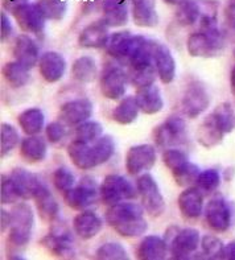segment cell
I'll return each instance as SVG.
<instances>
[{"instance_id":"obj_37","label":"cell","mask_w":235,"mask_h":260,"mask_svg":"<svg viewBox=\"0 0 235 260\" xmlns=\"http://www.w3.org/2000/svg\"><path fill=\"white\" fill-rule=\"evenodd\" d=\"M3 77L6 82L14 87V89H20L25 86L29 81V73L27 68L14 61V62H7L3 68Z\"/></svg>"},{"instance_id":"obj_20","label":"cell","mask_w":235,"mask_h":260,"mask_svg":"<svg viewBox=\"0 0 235 260\" xmlns=\"http://www.w3.org/2000/svg\"><path fill=\"white\" fill-rule=\"evenodd\" d=\"M39 72L48 83L58 82L66 72V61L57 52H45L39 61Z\"/></svg>"},{"instance_id":"obj_33","label":"cell","mask_w":235,"mask_h":260,"mask_svg":"<svg viewBox=\"0 0 235 260\" xmlns=\"http://www.w3.org/2000/svg\"><path fill=\"white\" fill-rule=\"evenodd\" d=\"M202 15V0H179L176 4V21L181 26L198 23Z\"/></svg>"},{"instance_id":"obj_2","label":"cell","mask_w":235,"mask_h":260,"mask_svg":"<svg viewBox=\"0 0 235 260\" xmlns=\"http://www.w3.org/2000/svg\"><path fill=\"white\" fill-rule=\"evenodd\" d=\"M226 44L223 32L218 29V26L208 28V29H198L192 33L186 41V49L192 57H201V58H212L219 56Z\"/></svg>"},{"instance_id":"obj_18","label":"cell","mask_w":235,"mask_h":260,"mask_svg":"<svg viewBox=\"0 0 235 260\" xmlns=\"http://www.w3.org/2000/svg\"><path fill=\"white\" fill-rule=\"evenodd\" d=\"M14 56L17 62L30 70L40 61V49L36 41L30 36L23 33L19 35L14 44Z\"/></svg>"},{"instance_id":"obj_41","label":"cell","mask_w":235,"mask_h":260,"mask_svg":"<svg viewBox=\"0 0 235 260\" xmlns=\"http://www.w3.org/2000/svg\"><path fill=\"white\" fill-rule=\"evenodd\" d=\"M20 142L19 132L14 125L3 123L0 128V153L2 157L8 155L12 149H15Z\"/></svg>"},{"instance_id":"obj_27","label":"cell","mask_w":235,"mask_h":260,"mask_svg":"<svg viewBox=\"0 0 235 260\" xmlns=\"http://www.w3.org/2000/svg\"><path fill=\"white\" fill-rule=\"evenodd\" d=\"M225 132L222 131L219 124L215 120L213 114H209L204 122L199 124L198 129H197V142L206 149L214 148L225 138Z\"/></svg>"},{"instance_id":"obj_59","label":"cell","mask_w":235,"mask_h":260,"mask_svg":"<svg viewBox=\"0 0 235 260\" xmlns=\"http://www.w3.org/2000/svg\"><path fill=\"white\" fill-rule=\"evenodd\" d=\"M228 3H235V0H228Z\"/></svg>"},{"instance_id":"obj_32","label":"cell","mask_w":235,"mask_h":260,"mask_svg":"<svg viewBox=\"0 0 235 260\" xmlns=\"http://www.w3.org/2000/svg\"><path fill=\"white\" fill-rule=\"evenodd\" d=\"M47 140L40 135L27 136L21 140L20 155L27 162H41L47 157Z\"/></svg>"},{"instance_id":"obj_38","label":"cell","mask_w":235,"mask_h":260,"mask_svg":"<svg viewBox=\"0 0 235 260\" xmlns=\"http://www.w3.org/2000/svg\"><path fill=\"white\" fill-rule=\"evenodd\" d=\"M215 120L225 132L226 135L235 129V110L230 102H223L218 105L212 112Z\"/></svg>"},{"instance_id":"obj_28","label":"cell","mask_w":235,"mask_h":260,"mask_svg":"<svg viewBox=\"0 0 235 260\" xmlns=\"http://www.w3.org/2000/svg\"><path fill=\"white\" fill-rule=\"evenodd\" d=\"M136 102L139 106L140 111L146 115H153L157 114L164 107V101H162L161 92L155 83L151 86H146L142 89H138L136 91Z\"/></svg>"},{"instance_id":"obj_42","label":"cell","mask_w":235,"mask_h":260,"mask_svg":"<svg viewBox=\"0 0 235 260\" xmlns=\"http://www.w3.org/2000/svg\"><path fill=\"white\" fill-rule=\"evenodd\" d=\"M221 184V175L217 169H206L201 172L195 181V186L204 193V194H212L218 189Z\"/></svg>"},{"instance_id":"obj_53","label":"cell","mask_w":235,"mask_h":260,"mask_svg":"<svg viewBox=\"0 0 235 260\" xmlns=\"http://www.w3.org/2000/svg\"><path fill=\"white\" fill-rule=\"evenodd\" d=\"M0 26H2V41H6L11 37V35L14 33V28H12V24L10 21V17L6 15V12H2V16H0Z\"/></svg>"},{"instance_id":"obj_30","label":"cell","mask_w":235,"mask_h":260,"mask_svg":"<svg viewBox=\"0 0 235 260\" xmlns=\"http://www.w3.org/2000/svg\"><path fill=\"white\" fill-rule=\"evenodd\" d=\"M155 66L157 76L164 85H169L175 79L176 62L169 48L164 44H157L155 50Z\"/></svg>"},{"instance_id":"obj_54","label":"cell","mask_w":235,"mask_h":260,"mask_svg":"<svg viewBox=\"0 0 235 260\" xmlns=\"http://www.w3.org/2000/svg\"><path fill=\"white\" fill-rule=\"evenodd\" d=\"M219 259L235 260V242H230V243L223 246Z\"/></svg>"},{"instance_id":"obj_51","label":"cell","mask_w":235,"mask_h":260,"mask_svg":"<svg viewBox=\"0 0 235 260\" xmlns=\"http://www.w3.org/2000/svg\"><path fill=\"white\" fill-rule=\"evenodd\" d=\"M148 229V224H147V221L144 218L139 219V221L132 222V223L126 224V226H122V228L115 229V231L119 235L124 238H136L143 235Z\"/></svg>"},{"instance_id":"obj_8","label":"cell","mask_w":235,"mask_h":260,"mask_svg":"<svg viewBox=\"0 0 235 260\" xmlns=\"http://www.w3.org/2000/svg\"><path fill=\"white\" fill-rule=\"evenodd\" d=\"M146 37L133 36L128 30L115 32L110 35L106 44V52L110 57H113L118 62L128 65L129 59L132 58L140 44Z\"/></svg>"},{"instance_id":"obj_19","label":"cell","mask_w":235,"mask_h":260,"mask_svg":"<svg viewBox=\"0 0 235 260\" xmlns=\"http://www.w3.org/2000/svg\"><path fill=\"white\" fill-rule=\"evenodd\" d=\"M204 193L197 186H189L179 196V209L182 217L189 221L198 219L204 213Z\"/></svg>"},{"instance_id":"obj_24","label":"cell","mask_w":235,"mask_h":260,"mask_svg":"<svg viewBox=\"0 0 235 260\" xmlns=\"http://www.w3.org/2000/svg\"><path fill=\"white\" fill-rule=\"evenodd\" d=\"M68 155H69L72 162L81 171H89V169L98 167L95 152L90 143L73 140L68 147Z\"/></svg>"},{"instance_id":"obj_25","label":"cell","mask_w":235,"mask_h":260,"mask_svg":"<svg viewBox=\"0 0 235 260\" xmlns=\"http://www.w3.org/2000/svg\"><path fill=\"white\" fill-rule=\"evenodd\" d=\"M10 177L23 201L33 200V196L39 188V185L43 182L36 175L23 168H15L10 173Z\"/></svg>"},{"instance_id":"obj_26","label":"cell","mask_w":235,"mask_h":260,"mask_svg":"<svg viewBox=\"0 0 235 260\" xmlns=\"http://www.w3.org/2000/svg\"><path fill=\"white\" fill-rule=\"evenodd\" d=\"M169 247L165 239L157 235H148L144 237L138 244L136 256L143 260H162L166 257Z\"/></svg>"},{"instance_id":"obj_47","label":"cell","mask_w":235,"mask_h":260,"mask_svg":"<svg viewBox=\"0 0 235 260\" xmlns=\"http://www.w3.org/2000/svg\"><path fill=\"white\" fill-rule=\"evenodd\" d=\"M223 246V242L215 235H205L201 239L202 252L206 259H219Z\"/></svg>"},{"instance_id":"obj_10","label":"cell","mask_w":235,"mask_h":260,"mask_svg":"<svg viewBox=\"0 0 235 260\" xmlns=\"http://www.w3.org/2000/svg\"><path fill=\"white\" fill-rule=\"evenodd\" d=\"M128 76L118 65H107L99 76V90L102 95L111 101H118L126 94Z\"/></svg>"},{"instance_id":"obj_44","label":"cell","mask_w":235,"mask_h":260,"mask_svg":"<svg viewBox=\"0 0 235 260\" xmlns=\"http://www.w3.org/2000/svg\"><path fill=\"white\" fill-rule=\"evenodd\" d=\"M94 152H95V157L98 165L105 164L113 157L114 152H115V143H114L113 138L109 135L100 136L98 140H95L93 144Z\"/></svg>"},{"instance_id":"obj_52","label":"cell","mask_w":235,"mask_h":260,"mask_svg":"<svg viewBox=\"0 0 235 260\" xmlns=\"http://www.w3.org/2000/svg\"><path fill=\"white\" fill-rule=\"evenodd\" d=\"M223 36L226 41L235 44V3H228L226 7Z\"/></svg>"},{"instance_id":"obj_21","label":"cell","mask_w":235,"mask_h":260,"mask_svg":"<svg viewBox=\"0 0 235 260\" xmlns=\"http://www.w3.org/2000/svg\"><path fill=\"white\" fill-rule=\"evenodd\" d=\"M109 28L110 26L103 20H98V21L89 24L80 33L78 44L82 48H86V49L106 48V44L110 37Z\"/></svg>"},{"instance_id":"obj_45","label":"cell","mask_w":235,"mask_h":260,"mask_svg":"<svg viewBox=\"0 0 235 260\" xmlns=\"http://www.w3.org/2000/svg\"><path fill=\"white\" fill-rule=\"evenodd\" d=\"M96 259L103 260H126L128 259L127 251L122 247V244L116 242H109L102 244L96 250Z\"/></svg>"},{"instance_id":"obj_5","label":"cell","mask_w":235,"mask_h":260,"mask_svg":"<svg viewBox=\"0 0 235 260\" xmlns=\"http://www.w3.org/2000/svg\"><path fill=\"white\" fill-rule=\"evenodd\" d=\"M188 127L185 120L180 116L172 115L166 118L153 131V140L161 149L175 148L186 142Z\"/></svg>"},{"instance_id":"obj_23","label":"cell","mask_w":235,"mask_h":260,"mask_svg":"<svg viewBox=\"0 0 235 260\" xmlns=\"http://www.w3.org/2000/svg\"><path fill=\"white\" fill-rule=\"evenodd\" d=\"M103 228L102 218L91 210H82L74 217L73 230L83 241L93 239Z\"/></svg>"},{"instance_id":"obj_6","label":"cell","mask_w":235,"mask_h":260,"mask_svg":"<svg viewBox=\"0 0 235 260\" xmlns=\"http://www.w3.org/2000/svg\"><path fill=\"white\" fill-rule=\"evenodd\" d=\"M136 189L142 200V206L151 217L157 218L165 211V202L155 178L149 173H142L136 180Z\"/></svg>"},{"instance_id":"obj_46","label":"cell","mask_w":235,"mask_h":260,"mask_svg":"<svg viewBox=\"0 0 235 260\" xmlns=\"http://www.w3.org/2000/svg\"><path fill=\"white\" fill-rule=\"evenodd\" d=\"M52 181H53L54 188L63 194L76 185V177L69 169L65 168V167H60L53 172Z\"/></svg>"},{"instance_id":"obj_48","label":"cell","mask_w":235,"mask_h":260,"mask_svg":"<svg viewBox=\"0 0 235 260\" xmlns=\"http://www.w3.org/2000/svg\"><path fill=\"white\" fill-rule=\"evenodd\" d=\"M21 198L15 188L14 182L11 180L10 175L2 176V184H0V201L3 205L16 204Z\"/></svg>"},{"instance_id":"obj_49","label":"cell","mask_w":235,"mask_h":260,"mask_svg":"<svg viewBox=\"0 0 235 260\" xmlns=\"http://www.w3.org/2000/svg\"><path fill=\"white\" fill-rule=\"evenodd\" d=\"M189 158L186 156L185 152L180 151L176 148H169L162 152V162L165 164V167L171 171H175L182 164H185Z\"/></svg>"},{"instance_id":"obj_9","label":"cell","mask_w":235,"mask_h":260,"mask_svg":"<svg viewBox=\"0 0 235 260\" xmlns=\"http://www.w3.org/2000/svg\"><path fill=\"white\" fill-rule=\"evenodd\" d=\"M62 196L68 206L77 211L86 210L100 200L99 186L90 177H83L80 184L74 185Z\"/></svg>"},{"instance_id":"obj_7","label":"cell","mask_w":235,"mask_h":260,"mask_svg":"<svg viewBox=\"0 0 235 260\" xmlns=\"http://www.w3.org/2000/svg\"><path fill=\"white\" fill-rule=\"evenodd\" d=\"M209 105H210V94L206 89L205 83L197 79L189 82L180 103L182 114L189 119L198 118L208 110Z\"/></svg>"},{"instance_id":"obj_57","label":"cell","mask_w":235,"mask_h":260,"mask_svg":"<svg viewBox=\"0 0 235 260\" xmlns=\"http://www.w3.org/2000/svg\"><path fill=\"white\" fill-rule=\"evenodd\" d=\"M8 2L14 4L15 7L20 6V4H24V3H28V0H8Z\"/></svg>"},{"instance_id":"obj_14","label":"cell","mask_w":235,"mask_h":260,"mask_svg":"<svg viewBox=\"0 0 235 260\" xmlns=\"http://www.w3.org/2000/svg\"><path fill=\"white\" fill-rule=\"evenodd\" d=\"M144 211L146 210L142 205H138L135 202H120V204L113 205L107 209L105 219H106L107 224L115 230V229L144 218Z\"/></svg>"},{"instance_id":"obj_31","label":"cell","mask_w":235,"mask_h":260,"mask_svg":"<svg viewBox=\"0 0 235 260\" xmlns=\"http://www.w3.org/2000/svg\"><path fill=\"white\" fill-rule=\"evenodd\" d=\"M132 20L138 26L153 28L159 24L155 0H132Z\"/></svg>"},{"instance_id":"obj_22","label":"cell","mask_w":235,"mask_h":260,"mask_svg":"<svg viewBox=\"0 0 235 260\" xmlns=\"http://www.w3.org/2000/svg\"><path fill=\"white\" fill-rule=\"evenodd\" d=\"M33 200L35 204H36L37 213L43 221L48 222V223L56 221L58 218V214H60V206H58V202L54 198V196L52 194V191L44 182L39 185V188L33 196Z\"/></svg>"},{"instance_id":"obj_34","label":"cell","mask_w":235,"mask_h":260,"mask_svg":"<svg viewBox=\"0 0 235 260\" xmlns=\"http://www.w3.org/2000/svg\"><path fill=\"white\" fill-rule=\"evenodd\" d=\"M17 122L25 135H39L45 124V116L40 109L33 107V109H28L21 112L17 118Z\"/></svg>"},{"instance_id":"obj_50","label":"cell","mask_w":235,"mask_h":260,"mask_svg":"<svg viewBox=\"0 0 235 260\" xmlns=\"http://www.w3.org/2000/svg\"><path fill=\"white\" fill-rule=\"evenodd\" d=\"M66 134V124L61 122V120L49 123L47 125V128H45V136H47L48 142L52 143V144H58V143L62 142Z\"/></svg>"},{"instance_id":"obj_40","label":"cell","mask_w":235,"mask_h":260,"mask_svg":"<svg viewBox=\"0 0 235 260\" xmlns=\"http://www.w3.org/2000/svg\"><path fill=\"white\" fill-rule=\"evenodd\" d=\"M102 131L103 128L99 123L94 122V120H86V122L76 125L74 136H76V140H81V142L85 143H94L102 136Z\"/></svg>"},{"instance_id":"obj_15","label":"cell","mask_w":235,"mask_h":260,"mask_svg":"<svg viewBox=\"0 0 235 260\" xmlns=\"http://www.w3.org/2000/svg\"><path fill=\"white\" fill-rule=\"evenodd\" d=\"M127 76H128V82L136 89H142L146 86H151L155 83L157 70L155 66V56L143 57L138 58L132 62H129Z\"/></svg>"},{"instance_id":"obj_39","label":"cell","mask_w":235,"mask_h":260,"mask_svg":"<svg viewBox=\"0 0 235 260\" xmlns=\"http://www.w3.org/2000/svg\"><path fill=\"white\" fill-rule=\"evenodd\" d=\"M199 168L195 164L188 161L185 164H182L181 167H179L177 169L172 171L173 178H175L176 184L181 186V188H189L192 186L193 184H195L197 178L199 176Z\"/></svg>"},{"instance_id":"obj_13","label":"cell","mask_w":235,"mask_h":260,"mask_svg":"<svg viewBox=\"0 0 235 260\" xmlns=\"http://www.w3.org/2000/svg\"><path fill=\"white\" fill-rule=\"evenodd\" d=\"M156 162V148L151 144L133 145L126 155V169L131 176L146 173Z\"/></svg>"},{"instance_id":"obj_11","label":"cell","mask_w":235,"mask_h":260,"mask_svg":"<svg viewBox=\"0 0 235 260\" xmlns=\"http://www.w3.org/2000/svg\"><path fill=\"white\" fill-rule=\"evenodd\" d=\"M204 214L208 226L215 233H226L231 226V206L222 196H215L206 204Z\"/></svg>"},{"instance_id":"obj_4","label":"cell","mask_w":235,"mask_h":260,"mask_svg":"<svg viewBox=\"0 0 235 260\" xmlns=\"http://www.w3.org/2000/svg\"><path fill=\"white\" fill-rule=\"evenodd\" d=\"M138 189L133 186L132 182L120 175L106 176L99 186L100 201L107 206H113L124 201H132L138 197Z\"/></svg>"},{"instance_id":"obj_12","label":"cell","mask_w":235,"mask_h":260,"mask_svg":"<svg viewBox=\"0 0 235 260\" xmlns=\"http://www.w3.org/2000/svg\"><path fill=\"white\" fill-rule=\"evenodd\" d=\"M12 13L16 20L17 25L24 32L41 35L45 29L47 17L44 16L43 11L37 3H24L12 8Z\"/></svg>"},{"instance_id":"obj_1","label":"cell","mask_w":235,"mask_h":260,"mask_svg":"<svg viewBox=\"0 0 235 260\" xmlns=\"http://www.w3.org/2000/svg\"><path fill=\"white\" fill-rule=\"evenodd\" d=\"M35 214L27 202H19L11 210V226L8 244L14 248L25 247L33 231Z\"/></svg>"},{"instance_id":"obj_29","label":"cell","mask_w":235,"mask_h":260,"mask_svg":"<svg viewBox=\"0 0 235 260\" xmlns=\"http://www.w3.org/2000/svg\"><path fill=\"white\" fill-rule=\"evenodd\" d=\"M102 20L111 28L122 26L128 21V0H103Z\"/></svg>"},{"instance_id":"obj_55","label":"cell","mask_w":235,"mask_h":260,"mask_svg":"<svg viewBox=\"0 0 235 260\" xmlns=\"http://www.w3.org/2000/svg\"><path fill=\"white\" fill-rule=\"evenodd\" d=\"M2 223H0V230H2V233H6V231L10 229L11 226V211L8 213L7 210H4V209H2Z\"/></svg>"},{"instance_id":"obj_56","label":"cell","mask_w":235,"mask_h":260,"mask_svg":"<svg viewBox=\"0 0 235 260\" xmlns=\"http://www.w3.org/2000/svg\"><path fill=\"white\" fill-rule=\"evenodd\" d=\"M230 89H231L232 95L235 96V65L231 69V73H230Z\"/></svg>"},{"instance_id":"obj_17","label":"cell","mask_w":235,"mask_h":260,"mask_svg":"<svg viewBox=\"0 0 235 260\" xmlns=\"http://www.w3.org/2000/svg\"><path fill=\"white\" fill-rule=\"evenodd\" d=\"M93 115V105L89 99H73L63 103L60 109L58 118L66 125H78L86 122Z\"/></svg>"},{"instance_id":"obj_3","label":"cell","mask_w":235,"mask_h":260,"mask_svg":"<svg viewBox=\"0 0 235 260\" xmlns=\"http://www.w3.org/2000/svg\"><path fill=\"white\" fill-rule=\"evenodd\" d=\"M40 243L54 256L65 257V259L76 257L74 237L72 234V230L68 228L65 222L58 221V218L52 222L49 234L45 235L40 241Z\"/></svg>"},{"instance_id":"obj_35","label":"cell","mask_w":235,"mask_h":260,"mask_svg":"<svg viewBox=\"0 0 235 260\" xmlns=\"http://www.w3.org/2000/svg\"><path fill=\"white\" fill-rule=\"evenodd\" d=\"M140 109L136 102V98L132 95L123 98L115 109L111 112V118L119 124H131L135 122L138 115H139Z\"/></svg>"},{"instance_id":"obj_60","label":"cell","mask_w":235,"mask_h":260,"mask_svg":"<svg viewBox=\"0 0 235 260\" xmlns=\"http://www.w3.org/2000/svg\"><path fill=\"white\" fill-rule=\"evenodd\" d=\"M232 56H234V58H235V49H234V52H232Z\"/></svg>"},{"instance_id":"obj_43","label":"cell","mask_w":235,"mask_h":260,"mask_svg":"<svg viewBox=\"0 0 235 260\" xmlns=\"http://www.w3.org/2000/svg\"><path fill=\"white\" fill-rule=\"evenodd\" d=\"M37 4L47 20H61L65 16L68 10V4L65 0H39Z\"/></svg>"},{"instance_id":"obj_58","label":"cell","mask_w":235,"mask_h":260,"mask_svg":"<svg viewBox=\"0 0 235 260\" xmlns=\"http://www.w3.org/2000/svg\"><path fill=\"white\" fill-rule=\"evenodd\" d=\"M166 4H172V6H175V4L179 3V0H164Z\"/></svg>"},{"instance_id":"obj_16","label":"cell","mask_w":235,"mask_h":260,"mask_svg":"<svg viewBox=\"0 0 235 260\" xmlns=\"http://www.w3.org/2000/svg\"><path fill=\"white\" fill-rule=\"evenodd\" d=\"M201 244L199 233L194 229H182L177 231L171 243H169V252L172 255V259H189L198 250Z\"/></svg>"},{"instance_id":"obj_36","label":"cell","mask_w":235,"mask_h":260,"mask_svg":"<svg viewBox=\"0 0 235 260\" xmlns=\"http://www.w3.org/2000/svg\"><path fill=\"white\" fill-rule=\"evenodd\" d=\"M96 74H98V70H96L95 61L89 56H82L77 58L72 66V76L78 82H93Z\"/></svg>"}]
</instances>
